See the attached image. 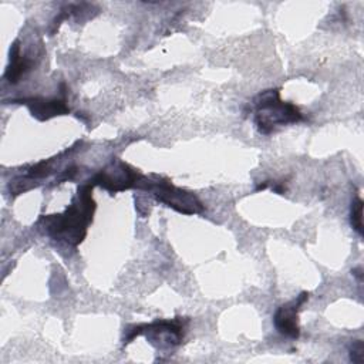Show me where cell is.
I'll use <instances>...</instances> for the list:
<instances>
[{
    "label": "cell",
    "mask_w": 364,
    "mask_h": 364,
    "mask_svg": "<svg viewBox=\"0 0 364 364\" xmlns=\"http://www.w3.org/2000/svg\"><path fill=\"white\" fill-rule=\"evenodd\" d=\"M94 210L95 202L92 199V185L88 183L78 188L77 198L63 213L44 216L41 222L51 239L77 246L87 235Z\"/></svg>",
    "instance_id": "6da1fadb"
},
{
    "label": "cell",
    "mask_w": 364,
    "mask_h": 364,
    "mask_svg": "<svg viewBox=\"0 0 364 364\" xmlns=\"http://www.w3.org/2000/svg\"><path fill=\"white\" fill-rule=\"evenodd\" d=\"M303 114L293 102L280 100L277 88L266 90L255 98V124L260 134H270L274 128L296 124L303 119Z\"/></svg>",
    "instance_id": "7a4b0ae2"
},
{
    "label": "cell",
    "mask_w": 364,
    "mask_h": 364,
    "mask_svg": "<svg viewBox=\"0 0 364 364\" xmlns=\"http://www.w3.org/2000/svg\"><path fill=\"white\" fill-rule=\"evenodd\" d=\"M136 188L149 191L158 202H161L181 213L193 215V213H199L203 210V205L192 192L181 189L164 178L149 179L148 176L141 175V178L136 183Z\"/></svg>",
    "instance_id": "3957f363"
},
{
    "label": "cell",
    "mask_w": 364,
    "mask_h": 364,
    "mask_svg": "<svg viewBox=\"0 0 364 364\" xmlns=\"http://www.w3.org/2000/svg\"><path fill=\"white\" fill-rule=\"evenodd\" d=\"M186 321L182 317H175L172 320H155L149 324H138L127 328V336L124 337V343H129L136 336H146L148 341L158 348H171L178 346L186 328Z\"/></svg>",
    "instance_id": "277c9868"
},
{
    "label": "cell",
    "mask_w": 364,
    "mask_h": 364,
    "mask_svg": "<svg viewBox=\"0 0 364 364\" xmlns=\"http://www.w3.org/2000/svg\"><path fill=\"white\" fill-rule=\"evenodd\" d=\"M139 178L141 173H138L129 165L122 161H114L107 168L95 173L90 179V185H98L105 191L115 193L129 188H136Z\"/></svg>",
    "instance_id": "5b68a950"
},
{
    "label": "cell",
    "mask_w": 364,
    "mask_h": 364,
    "mask_svg": "<svg viewBox=\"0 0 364 364\" xmlns=\"http://www.w3.org/2000/svg\"><path fill=\"white\" fill-rule=\"evenodd\" d=\"M309 293L301 291L296 299L287 301L277 307L273 316V324L276 330L289 338H299L300 327H299V310L307 301Z\"/></svg>",
    "instance_id": "8992f818"
},
{
    "label": "cell",
    "mask_w": 364,
    "mask_h": 364,
    "mask_svg": "<svg viewBox=\"0 0 364 364\" xmlns=\"http://www.w3.org/2000/svg\"><path fill=\"white\" fill-rule=\"evenodd\" d=\"M18 101L20 104L27 105L33 117H36L40 121H46L57 115H65L70 112V108L65 104V101L58 98L31 97V98H21Z\"/></svg>",
    "instance_id": "52a82bcc"
},
{
    "label": "cell",
    "mask_w": 364,
    "mask_h": 364,
    "mask_svg": "<svg viewBox=\"0 0 364 364\" xmlns=\"http://www.w3.org/2000/svg\"><path fill=\"white\" fill-rule=\"evenodd\" d=\"M33 65V61L23 55L21 51H20V46L18 43L16 41L11 47V51H10V65L7 67V71H6V78L10 81V82H17L20 80V77L28 71Z\"/></svg>",
    "instance_id": "ba28073f"
},
{
    "label": "cell",
    "mask_w": 364,
    "mask_h": 364,
    "mask_svg": "<svg viewBox=\"0 0 364 364\" xmlns=\"http://www.w3.org/2000/svg\"><path fill=\"white\" fill-rule=\"evenodd\" d=\"M350 222L354 230L361 236L363 235V200L361 198H355L351 202V212H350Z\"/></svg>",
    "instance_id": "9c48e42d"
},
{
    "label": "cell",
    "mask_w": 364,
    "mask_h": 364,
    "mask_svg": "<svg viewBox=\"0 0 364 364\" xmlns=\"http://www.w3.org/2000/svg\"><path fill=\"white\" fill-rule=\"evenodd\" d=\"M350 360L353 363L364 361V343L361 340H354L350 346Z\"/></svg>",
    "instance_id": "30bf717a"
}]
</instances>
